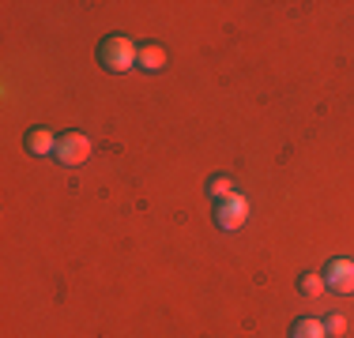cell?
Here are the masks:
<instances>
[{
    "mask_svg": "<svg viewBox=\"0 0 354 338\" xmlns=\"http://www.w3.org/2000/svg\"><path fill=\"white\" fill-rule=\"evenodd\" d=\"M140 57V46L129 38V34H109L98 46V61H102L106 72H132Z\"/></svg>",
    "mask_w": 354,
    "mask_h": 338,
    "instance_id": "6da1fadb",
    "label": "cell"
},
{
    "mask_svg": "<svg viewBox=\"0 0 354 338\" xmlns=\"http://www.w3.org/2000/svg\"><path fill=\"white\" fill-rule=\"evenodd\" d=\"M53 158L61 166H83L91 158V139L83 132H64V135H57V150H53Z\"/></svg>",
    "mask_w": 354,
    "mask_h": 338,
    "instance_id": "7a4b0ae2",
    "label": "cell"
},
{
    "mask_svg": "<svg viewBox=\"0 0 354 338\" xmlns=\"http://www.w3.org/2000/svg\"><path fill=\"white\" fill-rule=\"evenodd\" d=\"M215 222H218V230H226V233L241 230V226L249 222V199L241 196V192H234L230 199H223L215 207Z\"/></svg>",
    "mask_w": 354,
    "mask_h": 338,
    "instance_id": "3957f363",
    "label": "cell"
},
{
    "mask_svg": "<svg viewBox=\"0 0 354 338\" xmlns=\"http://www.w3.org/2000/svg\"><path fill=\"white\" fill-rule=\"evenodd\" d=\"M324 286L332 293H354V259H332L324 267Z\"/></svg>",
    "mask_w": 354,
    "mask_h": 338,
    "instance_id": "277c9868",
    "label": "cell"
},
{
    "mask_svg": "<svg viewBox=\"0 0 354 338\" xmlns=\"http://www.w3.org/2000/svg\"><path fill=\"white\" fill-rule=\"evenodd\" d=\"M27 150H30V155H38V158L53 155V150H57V135H53V128H30V135H27Z\"/></svg>",
    "mask_w": 354,
    "mask_h": 338,
    "instance_id": "5b68a950",
    "label": "cell"
},
{
    "mask_svg": "<svg viewBox=\"0 0 354 338\" xmlns=\"http://www.w3.org/2000/svg\"><path fill=\"white\" fill-rule=\"evenodd\" d=\"M136 68H143V72H162L166 68V49L162 46H140Z\"/></svg>",
    "mask_w": 354,
    "mask_h": 338,
    "instance_id": "8992f818",
    "label": "cell"
},
{
    "mask_svg": "<svg viewBox=\"0 0 354 338\" xmlns=\"http://www.w3.org/2000/svg\"><path fill=\"white\" fill-rule=\"evenodd\" d=\"M290 338H328V331H324V324H320V319L306 316V319H298V324L290 327Z\"/></svg>",
    "mask_w": 354,
    "mask_h": 338,
    "instance_id": "52a82bcc",
    "label": "cell"
},
{
    "mask_svg": "<svg viewBox=\"0 0 354 338\" xmlns=\"http://www.w3.org/2000/svg\"><path fill=\"white\" fill-rule=\"evenodd\" d=\"M301 297H320V293L328 290L324 286V275H317V270H309V275H301Z\"/></svg>",
    "mask_w": 354,
    "mask_h": 338,
    "instance_id": "ba28073f",
    "label": "cell"
},
{
    "mask_svg": "<svg viewBox=\"0 0 354 338\" xmlns=\"http://www.w3.org/2000/svg\"><path fill=\"white\" fill-rule=\"evenodd\" d=\"M207 192H212V196L223 203V199H230L234 196V181L226 173H218V177H212V181H207Z\"/></svg>",
    "mask_w": 354,
    "mask_h": 338,
    "instance_id": "9c48e42d",
    "label": "cell"
},
{
    "mask_svg": "<svg viewBox=\"0 0 354 338\" xmlns=\"http://www.w3.org/2000/svg\"><path fill=\"white\" fill-rule=\"evenodd\" d=\"M324 331H328V338H343V335H347V319H343V316H332V319L324 324Z\"/></svg>",
    "mask_w": 354,
    "mask_h": 338,
    "instance_id": "30bf717a",
    "label": "cell"
}]
</instances>
